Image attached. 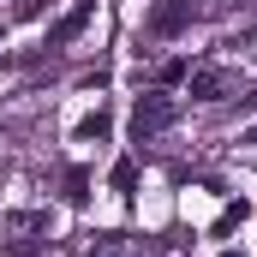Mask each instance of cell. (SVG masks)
<instances>
[{"instance_id":"obj_5","label":"cell","mask_w":257,"mask_h":257,"mask_svg":"<svg viewBox=\"0 0 257 257\" xmlns=\"http://www.w3.org/2000/svg\"><path fill=\"white\" fill-rule=\"evenodd\" d=\"M0 233H24V239H36V233H48V215H42V209H18V215H0Z\"/></svg>"},{"instance_id":"obj_14","label":"cell","mask_w":257,"mask_h":257,"mask_svg":"<svg viewBox=\"0 0 257 257\" xmlns=\"http://www.w3.org/2000/svg\"><path fill=\"white\" fill-rule=\"evenodd\" d=\"M221 257H245V251H221Z\"/></svg>"},{"instance_id":"obj_12","label":"cell","mask_w":257,"mask_h":257,"mask_svg":"<svg viewBox=\"0 0 257 257\" xmlns=\"http://www.w3.org/2000/svg\"><path fill=\"white\" fill-rule=\"evenodd\" d=\"M48 6H54V0H18V12H12V18H42Z\"/></svg>"},{"instance_id":"obj_2","label":"cell","mask_w":257,"mask_h":257,"mask_svg":"<svg viewBox=\"0 0 257 257\" xmlns=\"http://www.w3.org/2000/svg\"><path fill=\"white\" fill-rule=\"evenodd\" d=\"M186 24H192V0H156L150 18H144V36H150V42H168V36H180Z\"/></svg>"},{"instance_id":"obj_7","label":"cell","mask_w":257,"mask_h":257,"mask_svg":"<svg viewBox=\"0 0 257 257\" xmlns=\"http://www.w3.org/2000/svg\"><path fill=\"white\" fill-rule=\"evenodd\" d=\"M245 215H251V203H245V197H239V203H227V209H221V215H215V227H209V233H215V239H221V233H233V227H239V221H245Z\"/></svg>"},{"instance_id":"obj_10","label":"cell","mask_w":257,"mask_h":257,"mask_svg":"<svg viewBox=\"0 0 257 257\" xmlns=\"http://www.w3.org/2000/svg\"><path fill=\"white\" fill-rule=\"evenodd\" d=\"M90 257H132L126 251V239H120V233H102V239H96V251Z\"/></svg>"},{"instance_id":"obj_1","label":"cell","mask_w":257,"mask_h":257,"mask_svg":"<svg viewBox=\"0 0 257 257\" xmlns=\"http://www.w3.org/2000/svg\"><path fill=\"white\" fill-rule=\"evenodd\" d=\"M174 120H180V102H174L168 90H150V96H138V102H132V144H150V138H162Z\"/></svg>"},{"instance_id":"obj_8","label":"cell","mask_w":257,"mask_h":257,"mask_svg":"<svg viewBox=\"0 0 257 257\" xmlns=\"http://www.w3.org/2000/svg\"><path fill=\"white\" fill-rule=\"evenodd\" d=\"M66 203H72V209H84V203H90V174H84V168H72V174H66Z\"/></svg>"},{"instance_id":"obj_3","label":"cell","mask_w":257,"mask_h":257,"mask_svg":"<svg viewBox=\"0 0 257 257\" xmlns=\"http://www.w3.org/2000/svg\"><path fill=\"white\" fill-rule=\"evenodd\" d=\"M90 18H96V0H78L66 18H54V24H48V42H42V48H66V42H78Z\"/></svg>"},{"instance_id":"obj_4","label":"cell","mask_w":257,"mask_h":257,"mask_svg":"<svg viewBox=\"0 0 257 257\" xmlns=\"http://www.w3.org/2000/svg\"><path fill=\"white\" fill-rule=\"evenodd\" d=\"M227 90H233L227 66H192V102H221Z\"/></svg>"},{"instance_id":"obj_9","label":"cell","mask_w":257,"mask_h":257,"mask_svg":"<svg viewBox=\"0 0 257 257\" xmlns=\"http://www.w3.org/2000/svg\"><path fill=\"white\" fill-rule=\"evenodd\" d=\"M108 132H114V120H108V114H102V108H96V114H90V120H84V126H78V138H84V144H102V138H108Z\"/></svg>"},{"instance_id":"obj_6","label":"cell","mask_w":257,"mask_h":257,"mask_svg":"<svg viewBox=\"0 0 257 257\" xmlns=\"http://www.w3.org/2000/svg\"><path fill=\"white\" fill-rule=\"evenodd\" d=\"M108 180H114V192H120V197H132V192H138V162H132V156H120Z\"/></svg>"},{"instance_id":"obj_11","label":"cell","mask_w":257,"mask_h":257,"mask_svg":"<svg viewBox=\"0 0 257 257\" xmlns=\"http://www.w3.org/2000/svg\"><path fill=\"white\" fill-rule=\"evenodd\" d=\"M156 78H162V84H180V78H192V66H186V60H162Z\"/></svg>"},{"instance_id":"obj_13","label":"cell","mask_w":257,"mask_h":257,"mask_svg":"<svg viewBox=\"0 0 257 257\" xmlns=\"http://www.w3.org/2000/svg\"><path fill=\"white\" fill-rule=\"evenodd\" d=\"M239 114H257V90H245V96H239Z\"/></svg>"}]
</instances>
